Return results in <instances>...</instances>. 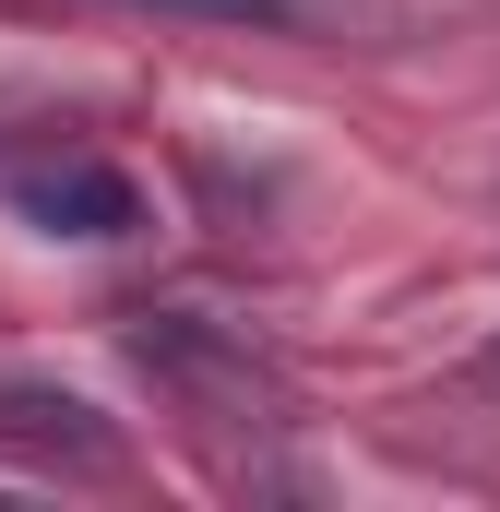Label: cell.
Wrapping results in <instances>:
<instances>
[{"label": "cell", "mask_w": 500, "mask_h": 512, "mask_svg": "<svg viewBox=\"0 0 500 512\" xmlns=\"http://www.w3.org/2000/svg\"><path fill=\"white\" fill-rule=\"evenodd\" d=\"M24 215L60 227V239H131L143 227V191H131V167H108V155H60V167L24 179Z\"/></svg>", "instance_id": "6da1fadb"}, {"label": "cell", "mask_w": 500, "mask_h": 512, "mask_svg": "<svg viewBox=\"0 0 500 512\" xmlns=\"http://www.w3.org/2000/svg\"><path fill=\"white\" fill-rule=\"evenodd\" d=\"M0 441H24V453H48V465H84V477L120 465V429H108L84 393H36V382H0Z\"/></svg>", "instance_id": "7a4b0ae2"}, {"label": "cell", "mask_w": 500, "mask_h": 512, "mask_svg": "<svg viewBox=\"0 0 500 512\" xmlns=\"http://www.w3.org/2000/svg\"><path fill=\"white\" fill-rule=\"evenodd\" d=\"M167 12H227V24H250V12H286V0H167Z\"/></svg>", "instance_id": "3957f363"}]
</instances>
